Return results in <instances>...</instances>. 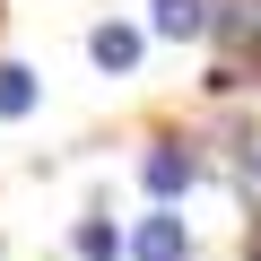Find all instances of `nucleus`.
<instances>
[{"label":"nucleus","instance_id":"0eeeda50","mask_svg":"<svg viewBox=\"0 0 261 261\" xmlns=\"http://www.w3.org/2000/svg\"><path fill=\"white\" fill-rule=\"evenodd\" d=\"M79 252H87V261H113V252H122V226L87 218V226H79Z\"/></svg>","mask_w":261,"mask_h":261},{"label":"nucleus","instance_id":"f257e3e1","mask_svg":"<svg viewBox=\"0 0 261 261\" xmlns=\"http://www.w3.org/2000/svg\"><path fill=\"white\" fill-rule=\"evenodd\" d=\"M140 174H148V192H157V200H174V192H192V183H200V157H192V148H157Z\"/></svg>","mask_w":261,"mask_h":261},{"label":"nucleus","instance_id":"39448f33","mask_svg":"<svg viewBox=\"0 0 261 261\" xmlns=\"http://www.w3.org/2000/svg\"><path fill=\"white\" fill-rule=\"evenodd\" d=\"M218 35L235 53H261V0H226V9H218Z\"/></svg>","mask_w":261,"mask_h":261},{"label":"nucleus","instance_id":"f03ea898","mask_svg":"<svg viewBox=\"0 0 261 261\" xmlns=\"http://www.w3.org/2000/svg\"><path fill=\"white\" fill-rule=\"evenodd\" d=\"M130 252L140 261H192V235H183V218H148L140 235H130Z\"/></svg>","mask_w":261,"mask_h":261},{"label":"nucleus","instance_id":"20e7f679","mask_svg":"<svg viewBox=\"0 0 261 261\" xmlns=\"http://www.w3.org/2000/svg\"><path fill=\"white\" fill-rule=\"evenodd\" d=\"M87 53H96V70H140V35H130V27H96Z\"/></svg>","mask_w":261,"mask_h":261},{"label":"nucleus","instance_id":"6e6552de","mask_svg":"<svg viewBox=\"0 0 261 261\" xmlns=\"http://www.w3.org/2000/svg\"><path fill=\"white\" fill-rule=\"evenodd\" d=\"M244 200L261 209V157H244Z\"/></svg>","mask_w":261,"mask_h":261},{"label":"nucleus","instance_id":"7ed1b4c3","mask_svg":"<svg viewBox=\"0 0 261 261\" xmlns=\"http://www.w3.org/2000/svg\"><path fill=\"white\" fill-rule=\"evenodd\" d=\"M148 27L183 44V35H209V27H218V9H209V0H157V18H148Z\"/></svg>","mask_w":261,"mask_h":261},{"label":"nucleus","instance_id":"1a4fd4ad","mask_svg":"<svg viewBox=\"0 0 261 261\" xmlns=\"http://www.w3.org/2000/svg\"><path fill=\"white\" fill-rule=\"evenodd\" d=\"M244 261H261V218H252V235H244Z\"/></svg>","mask_w":261,"mask_h":261},{"label":"nucleus","instance_id":"423d86ee","mask_svg":"<svg viewBox=\"0 0 261 261\" xmlns=\"http://www.w3.org/2000/svg\"><path fill=\"white\" fill-rule=\"evenodd\" d=\"M18 113H35V70L0 61V122H18Z\"/></svg>","mask_w":261,"mask_h":261}]
</instances>
